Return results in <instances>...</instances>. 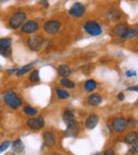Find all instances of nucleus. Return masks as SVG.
Masks as SVG:
<instances>
[{
	"mask_svg": "<svg viewBox=\"0 0 138 155\" xmlns=\"http://www.w3.org/2000/svg\"><path fill=\"white\" fill-rule=\"evenodd\" d=\"M5 102L13 110H18L21 106V104H23V101H21L20 98L16 95V92L12 91V90H9V91L5 92Z\"/></svg>",
	"mask_w": 138,
	"mask_h": 155,
	"instance_id": "f257e3e1",
	"label": "nucleus"
},
{
	"mask_svg": "<svg viewBox=\"0 0 138 155\" xmlns=\"http://www.w3.org/2000/svg\"><path fill=\"white\" fill-rule=\"evenodd\" d=\"M27 15L23 12H15L10 18V27L12 29H18L25 23Z\"/></svg>",
	"mask_w": 138,
	"mask_h": 155,
	"instance_id": "f03ea898",
	"label": "nucleus"
},
{
	"mask_svg": "<svg viewBox=\"0 0 138 155\" xmlns=\"http://www.w3.org/2000/svg\"><path fill=\"white\" fill-rule=\"evenodd\" d=\"M44 38L41 35H33L28 39V47L32 51H39L44 45Z\"/></svg>",
	"mask_w": 138,
	"mask_h": 155,
	"instance_id": "7ed1b4c3",
	"label": "nucleus"
},
{
	"mask_svg": "<svg viewBox=\"0 0 138 155\" xmlns=\"http://www.w3.org/2000/svg\"><path fill=\"white\" fill-rule=\"evenodd\" d=\"M84 30L91 36H98L102 33L101 26L96 21H87L84 25Z\"/></svg>",
	"mask_w": 138,
	"mask_h": 155,
	"instance_id": "20e7f679",
	"label": "nucleus"
},
{
	"mask_svg": "<svg viewBox=\"0 0 138 155\" xmlns=\"http://www.w3.org/2000/svg\"><path fill=\"white\" fill-rule=\"evenodd\" d=\"M38 29H39V25L35 20H29L20 27L21 32L26 34H33L35 32H37Z\"/></svg>",
	"mask_w": 138,
	"mask_h": 155,
	"instance_id": "39448f33",
	"label": "nucleus"
},
{
	"mask_svg": "<svg viewBox=\"0 0 138 155\" xmlns=\"http://www.w3.org/2000/svg\"><path fill=\"white\" fill-rule=\"evenodd\" d=\"M61 29V23L60 21L57 20H48L47 23L44 25V30L46 33L52 35V34H57Z\"/></svg>",
	"mask_w": 138,
	"mask_h": 155,
	"instance_id": "423d86ee",
	"label": "nucleus"
},
{
	"mask_svg": "<svg viewBox=\"0 0 138 155\" xmlns=\"http://www.w3.org/2000/svg\"><path fill=\"white\" fill-rule=\"evenodd\" d=\"M28 126L33 131H38L45 126V121H44L43 117H37V118H30L27 122Z\"/></svg>",
	"mask_w": 138,
	"mask_h": 155,
	"instance_id": "0eeeda50",
	"label": "nucleus"
},
{
	"mask_svg": "<svg viewBox=\"0 0 138 155\" xmlns=\"http://www.w3.org/2000/svg\"><path fill=\"white\" fill-rule=\"evenodd\" d=\"M85 13V7L84 5L80 2H77L75 5H71V8L69 9V14L75 17H82Z\"/></svg>",
	"mask_w": 138,
	"mask_h": 155,
	"instance_id": "6e6552de",
	"label": "nucleus"
},
{
	"mask_svg": "<svg viewBox=\"0 0 138 155\" xmlns=\"http://www.w3.org/2000/svg\"><path fill=\"white\" fill-rule=\"evenodd\" d=\"M113 129L118 133H122L127 129V120L124 118H116L113 120Z\"/></svg>",
	"mask_w": 138,
	"mask_h": 155,
	"instance_id": "1a4fd4ad",
	"label": "nucleus"
},
{
	"mask_svg": "<svg viewBox=\"0 0 138 155\" xmlns=\"http://www.w3.org/2000/svg\"><path fill=\"white\" fill-rule=\"evenodd\" d=\"M127 30H129V28H127V26L125 25V23H119V25L114 27L113 32L116 36H118V37L124 38V36L127 35Z\"/></svg>",
	"mask_w": 138,
	"mask_h": 155,
	"instance_id": "9d476101",
	"label": "nucleus"
},
{
	"mask_svg": "<svg viewBox=\"0 0 138 155\" xmlns=\"http://www.w3.org/2000/svg\"><path fill=\"white\" fill-rule=\"evenodd\" d=\"M44 142L47 147H53L57 141V138H55L54 133L52 132H45L44 133Z\"/></svg>",
	"mask_w": 138,
	"mask_h": 155,
	"instance_id": "9b49d317",
	"label": "nucleus"
},
{
	"mask_svg": "<svg viewBox=\"0 0 138 155\" xmlns=\"http://www.w3.org/2000/svg\"><path fill=\"white\" fill-rule=\"evenodd\" d=\"M106 17L109 21H117L121 17V12L118 9H109L106 12Z\"/></svg>",
	"mask_w": 138,
	"mask_h": 155,
	"instance_id": "f8f14e48",
	"label": "nucleus"
},
{
	"mask_svg": "<svg viewBox=\"0 0 138 155\" xmlns=\"http://www.w3.org/2000/svg\"><path fill=\"white\" fill-rule=\"evenodd\" d=\"M98 122H99V117H98L97 115L93 114L86 119V126L89 130H93V129H95L97 126Z\"/></svg>",
	"mask_w": 138,
	"mask_h": 155,
	"instance_id": "ddd939ff",
	"label": "nucleus"
},
{
	"mask_svg": "<svg viewBox=\"0 0 138 155\" xmlns=\"http://www.w3.org/2000/svg\"><path fill=\"white\" fill-rule=\"evenodd\" d=\"M79 133V124L77 122H73V123L67 126V130H66V134L70 137H75Z\"/></svg>",
	"mask_w": 138,
	"mask_h": 155,
	"instance_id": "4468645a",
	"label": "nucleus"
},
{
	"mask_svg": "<svg viewBox=\"0 0 138 155\" xmlns=\"http://www.w3.org/2000/svg\"><path fill=\"white\" fill-rule=\"evenodd\" d=\"M87 102H88L90 105H94V106H98L101 104L102 102V97L98 94H94V95H90L88 97V99H87Z\"/></svg>",
	"mask_w": 138,
	"mask_h": 155,
	"instance_id": "2eb2a0df",
	"label": "nucleus"
},
{
	"mask_svg": "<svg viewBox=\"0 0 138 155\" xmlns=\"http://www.w3.org/2000/svg\"><path fill=\"white\" fill-rule=\"evenodd\" d=\"M63 120L67 126L75 122V118L73 113L71 112V110H65V113H64V115H63Z\"/></svg>",
	"mask_w": 138,
	"mask_h": 155,
	"instance_id": "dca6fc26",
	"label": "nucleus"
},
{
	"mask_svg": "<svg viewBox=\"0 0 138 155\" xmlns=\"http://www.w3.org/2000/svg\"><path fill=\"white\" fill-rule=\"evenodd\" d=\"M11 147H12L13 152H15V153H21L23 150H25V146H23L21 139H16L13 144H11Z\"/></svg>",
	"mask_w": 138,
	"mask_h": 155,
	"instance_id": "f3484780",
	"label": "nucleus"
},
{
	"mask_svg": "<svg viewBox=\"0 0 138 155\" xmlns=\"http://www.w3.org/2000/svg\"><path fill=\"white\" fill-rule=\"evenodd\" d=\"M137 140H138V134L136 132H131L125 136L124 141L127 144H134L137 142Z\"/></svg>",
	"mask_w": 138,
	"mask_h": 155,
	"instance_id": "a211bd4d",
	"label": "nucleus"
},
{
	"mask_svg": "<svg viewBox=\"0 0 138 155\" xmlns=\"http://www.w3.org/2000/svg\"><path fill=\"white\" fill-rule=\"evenodd\" d=\"M57 72H59V74L61 76H68L69 74L71 73V69L69 68V66L67 65H60L59 67H57Z\"/></svg>",
	"mask_w": 138,
	"mask_h": 155,
	"instance_id": "6ab92c4d",
	"label": "nucleus"
},
{
	"mask_svg": "<svg viewBox=\"0 0 138 155\" xmlns=\"http://www.w3.org/2000/svg\"><path fill=\"white\" fill-rule=\"evenodd\" d=\"M96 88H97V83H96V81H94V80H88V81H86L85 84H84V89L87 92L93 91Z\"/></svg>",
	"mask_w": 138,
	"mask_h": 155,
	"instance_id": "aec40b11",
	"label": "nucleus"
},
{
	"mask_svg": "<svg viewBox=\"0 0 138 155\" xmlns=\"http://www.w3.org/2000/svg\"><path fill=\"white\" fill-rule=\"evenodd\" d=\"M12 45V39L11 38H0V49H10Z\"/></svg>",
	"mask_w": 138,
	"mask_h": 155,
	"instance_id": "412c9836",
	"label": "nucleus"
},
{
	"mask_svg": "<svg viewBox=\"0 0 138 155\" xmlns=\"http://www.w3.org/2000/svg\"><path fill=\"white\" fill-rule=\"evenodd\" d=\"M33 68V64H28V65H26V66H23V67H21L20 69H18L17 70V72H16V76H23L25 73H27V72H29L30 70Z\"/></svg>",
	"mask_w": 138,
	"mask_h": 155,
	"instance_id": "4be33fe9",
	"label": "nucleus"
},
{
	"mask_svg": "<svg viewBox=\"0 0 138 155\" xmlns=\"http://www.w3.org/2000/svg\"><path fill=\"white\" fill-rule=\"evenodd\" d=\"M138 34V30L136 29H129L127 32V35L124 36V38L123 39H132V38H134L136 35Z\"/></svg>",
	"mask_w": 138,
	"mask_h": 155,
	"instance_id": "5701e85b",
	"label": "nucleus"
},
{
	"mask_svg": "<svg viewBox=\"0 0 138 155\" xmlns=\"http://www.w3.org/2000/svg\"><path fill=\"white\" fill-rule=\"evenodd\" d=\"M61 84L66 88H73L75 87V83H73L72 81H70L69 79H67V78H64V79L61 81Z\"/></svg>",
	"mask_w": 138,
	"mask_h": 155,
	"instance_id": "b1692460",
	"label": "nucleus"
},
{
	"mask_svg": "<svg viewBox=\"0 0 138 155\" xmlns=\"http://www.w3.org/2000/svg\"><path fill=\"white\" fill-rule=\"evenodd\" d=\"M57 95L60 99H67V98H69V96H70L67 91H65V90L63 89H60V88L57 89Z\"/></svg>",
	"mask_w": 138,
	"mask_h": 155,
	"instance_id": "393cba45",
	"label": "nucleus"
},
{
	"mask_svg": "<svg viewBox=\"0 0 138 155\" xmlns=\"http://www.w3.org/2000/svg\"><path fill=\"white\" fill-rule=\"evenodd\" d=\"M30 81L31 82H38L39 81V72L38 70H34L30 76Z\"/></svg>",
	"mask_w": 138,
	"mask_h": 155,
	"instance_id": "a878e982",
	"label": "nucleus"
},
{
	"mask_svg": "<svg viewBox=\"0 0 138 155\" xmlns=\"http://www.w3.org/2000/svg\"><path fill=\"white\" fill-rule=\"evenodd\" d=\"M23 112H25L27 115H30V116H34V115H36L37 110H35V108L30 107V106H26V107L23 108Z\"/></svg>",
	"mask_w": 138,
	"mask_h": 155,
	"instance_id": "bb28decb",
	"label": "nucleus"
},
{
	"mask_svg": "<svg viewBox=\"0 0 138 155\" xmlns=\"http://www.w3.org/2000/svg\"><path fill=\"white\" fill-rule=\"evenodd\" d=\"M10 146H11V142L10 141H3L2 144H0V153L7 150Z\"/></svg>",
	"mask_w": 138,
	"mask_h": 155,
	"instance_id": "cd10ccee",
	"label": "nucleus"
},
{
	"mask_svg": "<svg viewBox=\"0 0 138 155\" xmlns=\"http://www.w3.org/2000/svg\"><path fill=\"white\" fill-rule=\"evenodd\" d=\"M11 54V50L10 49H0V55L9 56Z\"/></svg>",
	"mask_w": 138,
	"mask_h": 155,
	"instance_id": "c85d7f7f",
	"label": "nucleus"
},
{
	"mask_svg": "<svg viewBox=\"0 0 138 155\" xmlns=\"http://www.w3.org/2000/svg\"><path fill=\"white\" fill-rule=\"evenodd\" d=\"M90 67H91V65H86V66H84V67H82V71H83L85 74L89 73V71H90V69H89V68H90Z\"/></svg>",
	"mask_w": 138,
	"mask_h": 155,
	"instance_id": "c756f323",
	"label": "nucleus"
},
{
	"mask_svg": "<svg viewBox=\"0 0 138 155\" xmlns=\"http://www.w3.org/2000/svg\"><path fill=\"white\" fill-rule=\"evenodd\" d=\"M136 71H134V70H129V71H127V73H125V76H127V78H130V76H136Z\"/></svg>",
	"mask_w": 138,
	"mask_h": 155,
	"instance_id": "7c9ffc66",
	"label": "nucleus"
},
{
	"mask_svg": "<svg viewBox=\"0 0 138 155\" xmlns=\"http://www.w3.org/2000/svg\"><path fill=\"white\" fill-rule=\"evenodd\" d=\"M39 3H41V5H43L44 8H48V7H49V5H48V1H47V0H41V2H39Z\"/></svg>",
	"mask_w": 138,
	"mask_h": 155,
	"instance_id": "2f4dec72",
	"label": "nucleus"
},
{
	"mask_svg": "<svg viewBox=\"0 0 138 155\" xmlns=\"http://www.w3.org/2000/svg\"><path fill=\"white\" fill-rule=\"evenodd\" d=\"M104 155H116L115 152H114L113 150H106L104 152Z\"/></svg>",
	"mask_w": 138,
	"mask_h": 155,
	"instance_id": "473e14b6",
	"label": "nucleus"
},
{
	"mask_svg": "<svg viewBox=\"0 0 138 155\" xmlns=\"http://www.w3.org/2000/svg\"><path fill=\"white\" fill-rule=\"evenodd\" d=\"M127 90H131V91H138V85L137 86H134V87L129 88Z\"/></svg>",
	"mask_w": 138,
	"mask_h": 155,
	"instance_id": "72a5a7b5",
	"label": "nucleus"
},
{
	"mask_svg": "<svg viewBox=\"0 0 138 155\" xmlns=\"http://www.w3.org/2000/svg\"><path fill=\"white\" fill-rule=\"evenodd\" d=\"M17 70H18V69H17V68H12V69H11V70H9V71H8V72H9L10 74H11V73H13V72H17Z\"/></svg>",
	"mask_w": 138,
	"mask_h": 155,
	"instance_id": "f704fd0d",
	"label": "nucleus"
},
{
	"mask_svg": "<svg viewBox=\"0 0 138 155\" xmlns=\"http://www.w3.org/2000/svg\"><path fill=\"white\" fill-rule=\"evenodd\" d=\"M132 152L135 153V152H138V146L136 144V146H134V148L132 149Z\"/></svg>",
	"mask_w": 138,
	"mask_h": 155,
	"instance_id": "c9c22d12",
	"label": "nucleus"
},
{
	"mask_svg": "<svg viewBox=\"0 0 138 155\" xmlns=\"http://www.w3.org/2000/svg\"><path fill=\"white\" fill-rule=\"evenodd\" d=\"M118 99H119V100H123V99H124V96H123V94H119V95H118Z\"/></svg>",
	"mask_w": 138,
	"mask_h": 155,
	"instance_id": "e433bc0d",
	"label": "nucleus"
},
{
	"mask_svg": "<svg viewBox=\"0 0 138 155\" xmlns=\"http://www.w3.org/2000/svg\"><path fill=\"white\" fill-rule=\"evenodd\" d=\"M7 1H9V0H0V2H7Z\"/></svg>",
	"mask_w": 138,
	"mask_h": 155,
	"instance_id": "4c0bfd02",
	"label": "nucleus"
},
{
	"mask_svg": "<svg viewBox=\"0 0 138 155\" xmlns=\"http://www.w3.org/2000/svg\"><path fill=\"white\" fill-rule=\"evenodd\" d=\"M51 155H60V154H57V153H52Z\"/></svg>",
	"mask_w": 138,
	"mask_h": 155,
	"instance_id": "58836bf2",
	"label": "nucleus"
},
{
	"mask_svg": "<svg viewBox=\"0 0 138 155\" xmlns=\"http://www.w3.org/2000/svg\"><path fill=\"white\" fill-rule=\"evenodd\" d=\"M96 155H100V153H97V154H96Z\"/></svg>",
	"mask_w": 138,
	"mask_h": 155,
	"instance_id": "ea45409f",
	"label": "nucleus"
},
{
	"mask_svg": "<svg viewBox=\"0 0 138 155\" xmlns=\"http://www.w3.org/2000/svg\"><path fill=\"white\" fill-rule=\"evenodd\" d=\"M0 68H1V66H0Z\"/></svg>",
	"mask_w": 138,
	"mask_h": 155,
	"instance_id": "a19ab883",
	"label": "nucleus"
}]
</instances>
